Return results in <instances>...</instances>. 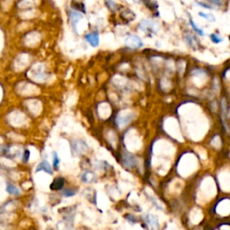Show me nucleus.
I'll return each mask as SVG.
<instances>
[{
    "label": "nucleus",
    "mask_w": 230,
    "mask_h": 230,
    "mask_svg": "<svg viewBox=\"0 0 230 230\" xmlns=\"http://www.w3.org/2000/svg\"><path fill=\"white\" fill-rule=\"evenodd\" d=\"M64 183H65V181L63 178H61V177H59V178H57V179H55L53 181V182L50 184V189L51 190H55V191H57V190H60V189H62L63 186H64Z\"/></svg>",
    "instance_id": "obj_7"
},
{
    "label": "nucleus",
    "mask_w": 230,
    "mask_h": 230,
    "mask_svg": "<svg viewBox=\"0 0 230 230\" xmlns=\"http://www.w3.org/2000/svg\"><path fill=\"white\" fill-rule=\"evenodd\" d=\"M29 158H30V151L25 150L24 154H23V162H27Z\"/></svg>",
    "instance_id": "obj_22"
},
{
    "label": "nucleus",
    "mask_w": 230,
    "mask_h": 230,
    "mask_svg": "<svg viewBox=\"0 0 230 230\" xmlns=\"http://www.w3.org/2000/svg\"><path fill=\"white\" fill-rule=\"evenodd\" d=\"M105 1V4H106V7L112 11V12H115L117 11L118 9V6L117 4L115 3L113 0H104Z\"/></svg>",
    "instance_id": "obj_13"
},
{
    "label": "nucleus",
    "mask_w": 230,
    "mask_h": 230,
    "mask_svg": "<svg viewBox=\"0 0 230 230\" xmlns=\"http://www.w3.org/2000/svg\"><path fill=\"white\" fill-rule=\"evenodd\" d=\"M121 15H122V17L123 19L127 20V21H132V20L135 19V14L131 10H129V9L124 10Z\"/></svg>",
    "instance_id": "obj_8"
},
{
    "label": "nucleus",
    "mask_w": 230,
    "mask_h": 230,
    "mask_svg": "<svg viewBox=\"0 0 230 230\" xmlns=\"http://www.w3.org/2000/svg\"><path fill=\"white\" fill-rule=\"evenodd\" d=\"M199 15H200L201 17H202V18L208 20V22L216 21L215 16H214L212 14H206V13H203V12H200V13H199Z\"/></svg>",
    "instance_id": "obj_15"
},
{
    "label": "nucleus",
    "mask_w": 230,
    "mask_h": 230,
    "mask_svg": "<svg viewBox=\"0 0 230 230\" xmlns=\"http://www.w3.org/2000/svg\"><path fill=\"white\" fill-rule=\"evenodd\" d=\"M126 45L129 47V48H132V49H138V48H141L143 46V42L142 40L137 35H130L129 36L126 41H125Z\"/></svg>",
    "instance_id": "obj_2"
},
{
    "label": "nucleus",
    "mask_w": 230,
    "mask_h": 230,
    "mask_svg": "<svg viewBox=\"0 0 230 230\" xmlns=\"http://www.w3.org/2000/svg\"><path fill=\"white\" fill-rule=\"evenodd\" d=\"M39 171H44V172H48L51 174L52 173V169L50 167V164L46 161H42V163H40L38 167L36 168V172H39Z\"/></svg>",
    "instance_id": "obj_6"
},
{
    "label": "nucleus",
    "mask_w": 230,
    "mask_h": 230,
    "mask_svg": "<svg viewBox=\"0 0 230 230\" xmlns=\"http://www.w3.org/2000/svg\"><path fill=\"white\" fill-rule=\"evenodd\" d=\"M185 39H186V42L189 44V46H191L192 48H195L196 47V42L197 41H196V39L192 34L187 33L186 36H185Z\"/></svg>",
    "instance_id": "obj_12"
},
{
    "label": "nucleus",
    "mask_w": 230,
    "mask_h": 230,
    "mask_svg": "<svg viewBox=\"0 0 230 230\" xmlns=\"http://www.w3.org/2000/svg\"><path fill=\"white\" fill-rule=\"evenodd\" d=\"M124 160H125V163H124V164L126 165V166L133 167V166H135V165H136V160H135V158H134V157L130 156V155H127L126 158H124Z\"/></svg>",
    "instance_id": "obj_10"
},
{
    "label": "nucleus",
    "mask_w": 230,
    "mask_h": 230,
    "mask_svg": "<svg viewBox=\"0 0 230 230\" xmlns=\"http://www.w3.org/2000/svg\"><path fill=\"white\" fill-rule=\"evenodd\" d=\"M7 191L8 193L13 194V195H18L20 193V190L15 187L14 185H12V184H8L7 188Z\"/></svg>",
    "instance_id": "obj_14"
},
{
    "label": "nucleus",
    "mask_w": 230,
    "mask_h": 230,
    "mask_svg": "<svg viewBox=\"0 0 230 230\" xmlns=\"http://www.w3.org/2000/svg\"><path fill=\"white\" fill-rule=\"evenodd\" d=\"M59 164V158L58 157L57 153L53 154V166L54 168H58V165Z\"/></svg>",
    "instance_id": "obj_18"
},
{
    "label": "nucleus",
    "mask_w": 230,
    "mask_h": 230,
    "mask_svg": "<svg viewBox=\"0 0 230 230\" xmlns=\"http://www.w3.org/2000/svg\"><path fill=\"white\" fill-rule=\"evenodd\" d=\"M190 23H191V25H192V29H193L194 31L198 33V34H200V35L201 36H204L205 35V33H204V32H203V30L201 28H199L198 26H197V24L194 22L192 19H190Z\"/></svg>",
    "instance_id": "obj_16"
},
{
    "label": "nucleus",
    "mask_w": 230,
    "mask_h": 230,
    "mask_svg": "<svg viewBox=\"0 0 230 230\" xmlns=\"http://www.w3.org/2000/svg\"><path fill=\"white\" fill-rule=\"evenodd\" d=\"M209 2H211L213 5H216V6H218V7H220V6H222V0H208Z\"/></svg>",
    "instance_id": "obj_21"
},
{
    "label": "nucleus",
    "mask_w": 230,
    "mask_h": 230,
    "mask_svg": "<svg viewBox=\"0 0 230 230\" xmlns=\"http://www.w3.org/2000/svg\"><path fill=\"white\" fill-rule=\"evenodd\" d=\"M72 7L74 8V10L76 11H79V12H86V9H85V6L83 3H79L78 1H72Z\"/></svg>",
    "instance_id": "obj_9"
},
{
    "label": "nucleus",
    "mask_w": 230,
    "mask_h": 230,
    "mask_svg": "<svg viewBox=\"0 0 230 230\" xmlns=\"http://www.w3.org/2000/svg\"><path fill=\"white\" fill-rule=\"evenodd\" d=\"M94 179V174L92 172H86L82 175V181L85 182H92Z\"/></svg>",
    "instance_id": "obj_11"
},
{
    "label": "nucleus",
    "mask_w": 230,
    "mask_h": 230,
    "mask_svg": "<svg viewBox=\"0 0 230 230\" xmlns=\"http://www.w3.org/2000/svg\"><path fill=\"white\" fill-rule=\"evenodd\" d=\"M134 1H135L136 3H139V2H140V1H142V0H134Z\"/></svg>",
    "instance_id": "obj_23"
},
{
    "label": "nucleus",
    "mask_w": 230,
    "mask_h": 230,
    "mask_svg": "<svg viewBox=\"0 0 230 230\" xmlns=\"http://www.w3.org/2000/svg\"><path fill=\"white\" fill-rule=\"evenodd\" d=\"M86 41L88 43L93 46V47H97L99 45V34L97 32H91L88 33L86 37Z\"/></svg>",
    "instance_id": "obj_3"
},
{
    "label": "nucleus",
    "mask_w": 230,
    "mask_h": 230,
    "mask_svg": "<svg viewBox=\"0 0 230 230\" xmlns=\"http://www.w3.org/2000/svg\"><path fill=\"white\" fill-rule=\"evenodd\" d=\"M229 40H230V36H229Z\"/></svg>",
    "instance_id": "obj_24"
},
{
    "label": "nucleus",
    "mask_w": 230,
    "mask_h": 230,
    "mask_svg": "<svg viewBox=\"0 0 230 230\" xmlns=\"http://www.w3.org/2000/svg\"><path fill=\"white\" fill-rule=\"evenodd\" d=\"M68 15H69V19H70V21H71L72 24H73V26H76L77 24H78V22L81 19H82V14H79L78 11H76V10H70L69 12H68Z\"/></svg>",
    "instance_id": "obj_4"
},
{
    "label": "nucleus",
    "mask_w": 230,
    "mask_h": 230,
    "mask_svg": "<svg viewBox=\"0 0 230 230\" xmlns=\"http://www.w3.org/2000/svg\"><path fill=\"white\" fill-rule=\"evenodd\" d=\"M138 28L147 33L148 32V33H156L158 30V23H156L155 22L149 21V20H142L139 22Z\"/></svg>",
    "instance_id": "obj_1"
},
{
    "label": "nucleus",
    "mask_w": 230,
    "mask_h": 230,
    "mask_svg": "<svg viewBox=\"0 0 230 230\" xmlns=\"http://www.w3.org/2000/svg\"><path fill=\"white\" fill-rule=\"evenodd\" d=\"M145 221L152 228H158V221L155 216L147 215L145 217Z\"/></svg>",
    "instance_id": "obj_5"
},
{
    "label": "nucleus",
    "mask_w": 230,
    "mask_h": 230,
    "mask_svg": "<svg viewBox=\"0 0 230 230\" xmlns=\"http://www.w3.org/2000/svg\"><path fill=\"white\" fill-rule=\"evenodd\" d=\"M197 3H198V6L204 7V8H207V9H213L214 8L212 6H210L209 4H206V3H203V2H197Z\"/></svg>",
    "instance_id": "obj_19"
},
{
    "label": "nucleus",
    "mask_w": 230,
    "mask_h": 230,
    "mask_svg": "<svg viewBox=\"0 0 230 230\" xmlns=\"http://www.w3.org/2000/svg\"><path fill=\"white\" fill-rule=\"evenodd\" d=\"M63 194L66 197H71L73 195H75V192L74 191H71V190H66L63 192Z\"/></svg>",
    "instance_id": "obj_20"
},
{
    "label": "nucleus",
    "mask_w": 230,
    "mask_h": 230,
    "mask_svg": "<svg viewBox=\"0 0 230 230\" xmlns=\"http://www.w3.org/2000/svg\"><path fill=\"white\" fill-rule=\"evenodd\" d=\"M210 40L212 41V42L214 43H220L223 42V38H221L219 35L216 34V33H213V34H210Z\"/></svg>",
    "instance_id": "obj_17"
}]
</instances>
